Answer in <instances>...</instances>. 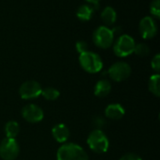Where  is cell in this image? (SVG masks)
I'll use <instances>...</instances> for the list:
<instances>
[{"label": "cell", "instance_id": "obj_1", "mask_svg": "<svg viewBox=\"0 0 160 160\" xmlns=\"http://www.w3.org/2000/svg\"><path fill=\"white\" fill-rule=\"evenodd\" d=\"M57 160H89L84 149L76 143H64L56 153Z\"/></svg>", "mask_w": 160, "mask_h": 160}, {"label": "cell", "instance_id": "obj_2", "mask_svg": "<svg viewBox=\"0 0 160 160\" xmlns=\"http://www.w3.org/2000/svg\"><path fill=\"white\" fill-rule=\"evenodd\" d=\"M89 148L97 154H104L108 151L110 141L106 134L99 129H94L87 137Z\"/></svg>", "mask_w": 160, "mask_h": 160}, {"label": "cell", "instance_id": "obj_3", "mask_svg": "<svg viewBox=\"0 0 160 160\" xmlns=\"http://www.w3.org/2000/svg\"><path fill=\"white\" fill-rule=\"evenodd\" d=\"M79 62L81 67L89 74L99 73L103 68V61L100 56L91 51L81 54L79 57Z\"/></svg>", "mask_w": 160, "mask_h": 160}, {"label": "cell", "instance_id": "obj_4", "mask_svg": "<svg viewBox=\"0 0 160 160\" xmlns=\"http://www.w3.org/2000/svg\"><path fill=\"white\" fill-rule=\"evenodd\" d=\"M135 45L134 39L128 34H124L119 36L113 42V52L119 58H126L134 53Z\"/></svg>", "mask_w": 160, "mask_h": 160}, {"label": "cell", "instance_id": "obj_5", "mask_svg": "<svg viewBox=\"0 0 160 160\" xmlns=\"http://www.w3.org/2000/svg\"><path fill=\"white\" fill-rule=\"evenodd\" d=\"M93 41L101 49L110 48L114 42V34L108 26H98L93 33Z\"/></svg>", "mask_w": 160, "mask_h": 160}, {"label": "cell", "instance_id": "obj_6", "mask_svg": "<svg viewBox=\"0 0 160 160\" xmlns=\"http://www.w3.org/2000/svg\"><path fill=\"white\" fill-rule=\"evenodd\" d=\"M20 154V145L15 139H4L0 143V157L4 160H15Z\"/></svg>", "mask_w": 160, "mask_h": 160}, {"label": "cell", "instance_id": "obj_7", "mask_svg": "<svg viewBox=\"0 0 160 160\" xmlns=\"http://www.w3.org/2000/svg\"><path fill=\"white\" fill-rule=\"evenodd\" d=\"M108 74L113 81L122 82L130 76L131 67L125 61H117L110 67Z\"/></svg>", "mask_w": 160, "mask_h": 160}, {"label": "cell", "instance_id": "obj_8", "mask_svg": "<svg viewBox=\"0 0 160 160\" xmlns=\"http://www.w3.org/2000/svg\"><path fill=\"white\" fill-rule=\"evenodd\" d=\"M41 91L42 88L40 84L36 80L25 81L21 85L19 89V94L24 100L36 99L41 95Z\"/></svg>", "mask_w": 160, "mask_h": 160}, {"label": "cell", "instance_id": "obj_9", "mask_svg": "<svg viewBox=\"0 0 160 160\" xmlns=\"http://www.w3.org/2000/svg\"><path fill=\"white\" fill-rule=\"evenodd\" d=\"M139 30L142 37L145 40L153 39L158 33V25L151 16H145L140 21Z\"/></svg>", "mask_w": 160, "mask_h": 160}, {"label": "cell", "instance_id": "obj_10", "mask_svg": "<svg viewBox=\"0 0 160 160\" xmlns=\"http://www.w3.org/2000/svg\"><path fill=\"white\" fill-rule=\"evenodd\" d=\"M22 116L26 122L30 124H37L43 120L44 112L38 106L35 104H29L22 108Z\"/></svg>", "mask_w": 160, "mask_h": 160}, {"label": "cell", "instance_id": "obj_11", "mask_svg": "<svg viewBox=\"0 0 160 160\" xmlns=\"http://www.w3.org/2000/svg\"><path fill=\"white\" fill-rule=\"evenodd\" d=\"M52 135L53 139L59 143H65L70 137V131L68 127L64 124H57L52 129Z\"/></svg>", "mask_w": 160, "mask_h": 160}, {"label": "cell", "instance_id": "obj_12", "mask_svg": "<svg viewBox=\"0 0 160 160\" xmlns=\"http://www.w3.org/2000/svg\"><path fill=\"white\" fill-rule=\"evenodd\" d=\"M125 113H126V111H125V108H123V106L120 104H117V103L110 104L105 108L106 117L109 118L110 120H113V121L121 120L125 116Z\"/></svg>", "mask_w": 160, "mask_h": 160}, {"label": "cell", "instance_id": "obj_13", "mask_svg": "<svg viewBox=\"0 0 160 160\" xmlns=\"http://www.w3.org/2000/svg\"><path fill=\"white\" fill-rule=\"evenodd\" d=\"M112 91V84L107 79H100L94 87V94L98 98H104Z\"/></svg>", "mask_w": 160, "mask_h": 160}, {"label": "cell", "instance_id": "obj_14", "mask_svg": "<svg viewBox=\"0 0 160 160\" xmlns=\"http://www.w3.org/2000/svg\"><path fill=\"white\" fill-rule=\"evenodd\" d=\"M100 17H101L102 22L106 25L105 26H109V25H112L116 22L117 13H116V10L112 7L108 6L103 8V10L101 11Z\"/></svg>", "mask_w": 160, "mask_h": 160}, {"label": "cell", "instance_id": "obj_15", "mask_svg": "<svg viewBox=\"0 0 160 160\" xmlns=\"http://www.w3.org/2000/svg\"><path fill=\"white\" fill-rule=\"evenodd\" d=\"M93 13H94V8L89 6V5H82L78 8L77 11H76V15L77 17L81 20V21H83V22H86V21H89L92 16H93Z\"/></svg>", "mask_w": 160, "mask_h": 160}, {"label": "cell", "instance_id": "obj_16", "mask_svg": "<svg viewBox=\"0 0 160 160\" xmlns=\"http://www.w3.org/2000/svg\"><path fill=\"white\" fill-rule=\"evenodd\" d=\"M148 89L155 96H160V75L159 74H152L148 81Z\"/></svg>", "mask_w": 160, "mask_h": 160}, {"label": "cell", "instance_id": "obj_17", "mask_svg": "<svg viewBox=\"0 0 160 160\" xmlns=\"http://www.w3.org/2000/svg\"><path fill=\"white\" fill-rule=\"evenodd\" d=\"M5 134L8 139H15L20 132V125L15 121H9L5 124Z\"/></svg>", "mask_w": 160, "mask_h": 160}, {"label": "cell", "instance_id": "obj_18", "mask_svg": "<svg viewBox=\"0 0 160 160\" xmlns=\"http://www.w3.org/2000/svg\"><path fill=\"white\" fill-rule=\"evenodd\" d=\"M41 95L44 97V99H46L48 101H55V100H57L59 98L60 92L55 88L48 87V88L42 89Z\"/></svg>", "mask_w": 160, "mask_h": 160}, {"label": "cell", "instance_id": "obj_19", "mask_svg": "<svg viewBox=\"0 0 160 160\" xmlns=\"http://www.w3.org/2000/svg\"><path fill=\"white\" fill-rule=\"evenodd\" d=\"M134 53L139 57H146L150 53V48L147 44L141 42V43H138L135 45Z\"/></svg>", "mask_w": 160, "mask_h": 160}, {"label": "cell", "instance_id": "obj_20", "mask_svg": "<svg viewBox=\"0 0 160 160\" xmlns=\"http://www.w3.org/2000/svg\"><path fill=\"white\" fill-rule=\"evenodd\" d=\"M150 12L156 19L160 18V0H153L150 4Z\"/></svg>", "mask_w": 160, "mask_h": 160}, {"label": "cell", "instance_id": "obj_21", "mask_svg": "<svg viewBox=\"0 0 160 160\" xmlns=\"http://www.w3.org/2000/svg\"><path fill=\"white\" fill-rule=\"evenodd\" d=\"M75 47H76L77 52H78L80 55L82 54V53H85V52L89 51L88 43H87L86 41H78L76 42Z\"/></svg>", "mask_w": 160, "mask_h": 160}, {"label": "cell", "instance_id": "obj_22", "mask_svg": "<svg viewBox=\"0 0 160 160\" xmlns=\"http://www.w3.org/2000/svg\"><path fill=\"white\" fill-rule=\"evenodd\" d=\"M151 67H152V69H153L157 74H159V72H160V55L159 54H157V55L152 58V61H151Z\"/></svg>", "mask_w": 160, "mask_h": 160}, {"label": "cell", "instance_id": "obj_23", "mask_svg": "<svg viewBox=\"0 0 160 160\" xmlns=\"http://www.w3.org/2000/svg\"><path fill=\"white\" fill-rule=\"evenodd\" d=\"M105 124H106V122H105V120H104L102 117L98 116V117H95V118L93 119V124L97 127L96 129L101 130L102 127L105 125Z\"/></svg>", "mask_w": 160, "mask_h": 160}, {"label": "cell", "instance_id": "obj_24", "mask_svg": "<svg viewBox=\"0 0 160 160\" xmlns=\"http://www.w3.org/2000/svg\"><path fill=\"white\" fill-rule=\"evenodd\" d=\"M119 160H142V158L139 155H137V154L128 153V154L124 155Z\"/></svg>", "mask_w": 160, "mask_h": 160}, {"label": "cell", "instance_id": "obj_25", "mask_svg": "<svg viewBox=\"0 0 160 160\" xmlns=\"http://www.w3.org/2000/svg\"><path fill=\"white\" fill-rule=\"evenodd\" d=\"M87 1L88 3H91V4H98L100 0H85Z\"/></svg>", "mask_w": 160, "mask_h": 160}]
</instances>
